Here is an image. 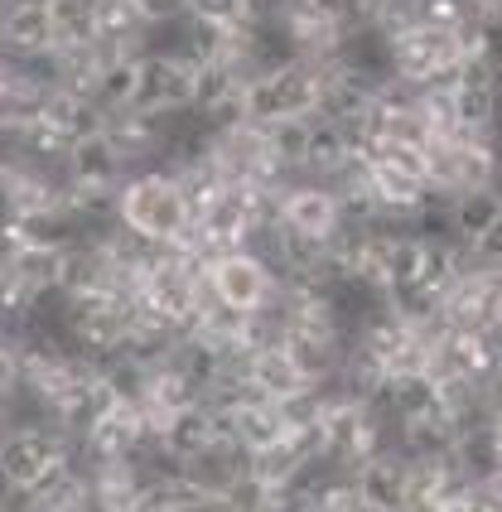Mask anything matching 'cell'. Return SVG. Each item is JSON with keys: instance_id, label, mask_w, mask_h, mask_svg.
<instances>
[{"instance_id": "cell-1", "label": "cell", "mask_w": 502, "mask_h": 512, "mask_svg": "<svg viewBox=\"0 0 502 512\" xmlns=\"http://www.w3.org/2000/svg\"><path fill=\"white\" fill-rule=\"evenodd\" d=\"M0 49L10 54H54V10L49 0H5L0 10Z\"/></svg>"}, {"instance_id": "cell-5", "label": "cell", "mask_w": 502, "mask_h": 512, "mask_svg": "<svg viewBox=\"0 0 502 512\" xmlns=\"http://www.w3.org/2000/svg\"><path fill=\"white\" fill-rule=\"evenodd\" d=\"M502 218V203L493 194H469V199L454 208V228L469 232V237H488V228Z\"/></svg>"}, {"instance_id": "cell-4", "label": "cell", "mask_w": 502, "mask_h": 512, "mask_svg": "<svg viewBox=\"0 0 502 512\" xmlns=\"http://www.w3.org/2000/svg\"><path fill=\"white\" fill-rule=\"evenodd\" d=\"M261 290H266V276H261L256 261L232 256V261L218 266V295H223V305H232V310H251V305L261 300Z\"/></svg>"}, {"instance_id": "cell-9", "label": "cell", "mask_w": 502, "mask_h": 512, "mask_svg": "<svg viewBox=\"0 0 502 512\" xmlns=\"http://www.w3.org/2000/svg\"><path fill=\"white\" fill-rule=\"evenodd\" d=\"M478 247H483L488 256H502V218L488 228V237H478Z\"/></svg>"}, {"instance_id": "cell-2", "label": "cell", "mask_w": 502, "mask_h": 512, "mask_svg": "<svg viewBox=\"0 0 502 512\" xmlns=\"http://www.w3.org/2000/svg\"><path fill=\"white\" fill-rule=\"evenodd\" d=\"M121 208H126V223L140 232H150V237H169V232L184 223V199H179V189L165 184V179H140Z\"/></svg>"}, {"instance_id": "cell-3", "label": "cell", "mask_w": 502, "mask_h": 512, "mask_svg": "<svg viewBox=\"0 0 502 512\" xmlns=\"http://www.w3.org/2000/svg\"><path fill=\"white\" fill-rule=\"evenodd\" d=\"M116 165H121V150H116V141L107 131L68 145V174H73V184H107L116 174Z\"/></svg>"}, {"instance_id": "cell-7", "label": "cell", "mask_w": 502, "mask_h": 512, "mask_svg": "<svg viewBox=\"0 0 502 512\" xmlns=\"http://www.w3.org/2000/svg\"><path fill=\"white\" fill-rule=\"evenodd\" d=\"M34 469H39L34 440H10V445H5V474H10V479H29Z\"/></svg>"}, {"instance_id": "cell-8", "label": "cell", "mask_w": 502, "mask_h": 512, "mask_svg": "<svg viewBox=\"0 0 502 512\" xmlns=\"http://www.w3.org/2000/svg\"><path fill=\"white\" fill-rule=\"evenodd\" d=\"M136 15L145 25H169V20L189 15V0H136Z\"/></svg>"}, {"instance_id": "cell-6", "label": "cell", "mask_w": 502, "mask_h": 512, "mask_svg": "<svg viewBox=\"0 0 502 512\" xmlns=\"http://www.w3.org/2000/svg\"><path fill=\"white\" fill-rule=\"evenodd\" d=\"M290 223L300 232H329L334 228V203L324 199V194H300V199L290 203Z\"/></svg>"}]
</instances>
